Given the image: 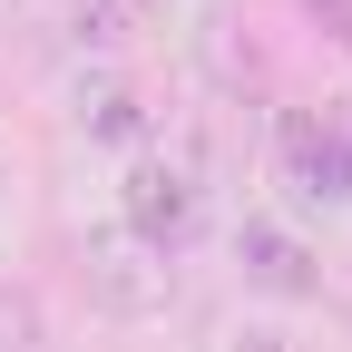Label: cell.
<instances>
[{
  "instance_id": "6",
  "label": "cell",
  "mask_w": 352,
  "mask_h": 352,
  "mask_svg": "<svg viewBox=\"0 0 352 352\" xmlns=\"http://www.w3.org/2000/svg\"><path fill=\"white\" fill-rule=\"evenodd\" d=\"M69 20H78V39L118 50V39H138V30H147V0H69Z\"/></svg>"
},
{
  "instance_id": "8",
  "label": "cell",
  "mask_w": 352,
  "mask_h": 352,
  "mask_svg": "<svg viewBox=\"0 0 352 352\" xmlns=\"http://www.w3.org/2000/svg\"><path fill=\"white\" fill-rule=\"evenodd\" d=\"M303 10H314V20H323V30L342 39V50H352V0H303Z\"/></svg>"
},
{
  "instance_id": "1",
  "label": "cell",
  "mask_w": 352,
  "mask_h": 352,
  "mask_svg": "<svg viewBox=\"0 0 352 352\" xmlns=\"http://www.w3.org/2000/svg\"><path fill=\"white\" fill-rule=\"evenodd\" d=\"M118 226L138 235V245H157V254H186L196 226H206V186H196V166L138 147V157H127V176H118Z\"/></svg>"
},
{
  "instance_id": "9",
  "label": "cell",
  "mask_w": 352,
  "mask_h": 352,
  "mask_svg": "<svg viewBox=\"0 0 352 352\" xmlns=\"http://www.w3.org/2000/svg\"><path fill=\"white\" fill-rule=\"evenodd\" d=\"M235 352H303V342H284V333H264V323H254V333H235Z\"/></svg>"
},
{
  "instance_id": "5",
  "label": "cell",
  "mask_w": 352,
  "mask_h": 352,
  "mask_svg": "<svg viewBox=\"0 0 352 352\" xmlns=\"http://www.w3.org/2000/svg\"><path fill=\"white\" fill-rule=\"evenodd\" d=\"M235 264H245V284H264V294H314V254H303L284 226H245L235 235Z\"/></svg>"
},
{
  "instance_id": "2",
  "label": "cell",
  "mask_w": 352,
  "mask_h": 352,
  "mask_svg": "<svg viewBox=\"0 0 352 352\" xmlns=\"http://www.w3.org/2000/svg\"><path fill=\"white\" fill-rule=\"evenodd\" d=\"M88 303L98 314H118V323H157L166 303H176V264L157 254V245H138L127 226H108V235H88Z\"/></svg>"
},
{
  "instance_id": "7",
  "label": "cell",
  "mask_w": 352,
  "mask_h": 352,
  "mask_svg": "<svg viewBox=\"0 0 352 352\" xmlns=\"http://www.w3.org/2000/svg\"><path fill=\"white\" fill-rule=\"evenodd\" d=\"M39 342V303L30 294H0V352H30Z\"/></svg>"
},
{
  "instance_id": "4",
  "label": "cell",
  "mask_w": 352,
  "mask_h": 352,
  "mask_svg": "<svg viewBox=\"0 0 352 352\" xmlns=\"http://www.w3.org/2000/svg\"><path fill=\"white\" fill-rule=\"evenodd\" d=\"M69 118H78L98 147H147V98H138L127 78H108V69H98V78H78Z\"/></svg>"
},
{
  "instance_id": "3",
  "label": "cell",
  "mask_w": 352,
  "mask_h": 352,
  "mask_svg": "<svg viewBox=\"0 0 352 352\" xmlns=\"http://www.w3.org/2000/svg\"><path fill=\"white\" fill-rule=\"evenodd\" d=\"M274 157H284V186H294L303 206H352V127H342V118L294 108L284 138H274Z\"/></svg>"
}]
</instances>
